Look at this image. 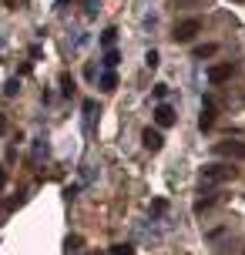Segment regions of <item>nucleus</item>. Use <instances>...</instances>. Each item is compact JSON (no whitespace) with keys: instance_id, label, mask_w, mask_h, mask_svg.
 Wrapping results in <instances>:
<instances>
[{"instance_id":"7ed1b4c3","label":"nucleus","mask_w":245,"mask_h":255,"mask_svg":"<svg viewBox=\"0 0 245 255\" xmlns=\"http://www.w3.org/2000/svg\"><path fill=\"white\" fill-rule=\"evenodd\" d=\"M215 154L242 161V158H245V141H219V144H215Z\"/></svg>"},{"instance_id":"6e6552de","label":"nucleus","mask_w":245,"mask_h":255,"mask_svg":"<svg viewBox=\"0 0 245 255\" xmlns=\"http://www.w3.org/2000/svg\"><path fill=\"white\" fill-rule=\"evenodd\" d=\"M61 91H64V98H74V91H78V81L71 74H64L61 77Z\"/></svg>"},{"instance_id":"a211bd4d","label":"nucleus","mask_w":245,"mask_h":255,"mask_svg":"<svg viewBox=\"0 0 245 255\" xmlns=\"http://www.w3.org/2000/svg\"><path fill=\"white\" fill-rule=\"evenodd\" d=\"M151 94H155V101H165V98H168V84H155Z\"/></svg>"},{"instance_id":"ddd939ff","label":"nucleus","mask_w":245,"mask_h":255,"mask_svg":"<svg viewBox=\"0 0 245 255\" xmlns=\"http://www.w3.org/2000/svg\"><path fill=\"white\" fill-rule=\"evenodd\" d=\"M212 205H215V198H198V202H195V212L202 215V212H208Z\"/></svg>"},{"instance_id":"f3484780","label":"nucleus","mask_w":245,"mask_h":255,"mask_svg":"<svg viewBox=\"0 0 245 255\" xmlns=\"http://www.w3.org/2000/svg\"><path fill=\"white\" fill-rule=\"evenodd\" d=\"M144 64H148V67L155 71L158 64H161V61H158V51H148V54H144Z\"/></svg>"},{"instance_id":"1a4fd4ad","label":"nucleus","mask_w":245,"mask_h":255,"mask_svg":"<svg viewBox=\"0 0 245 255\" xmlns=\"http://www.w3.org/2000/svg\"><path fill=\"white\" fill-rule=\"evenodd\" d=\"M215 51H219L215 44H202V47H195V57H198V61H205V57H212Z\"/></svg>"},{"instance_id":"2eb2a0df","label":"nucleus","mask_w":245,"mask_h":255,"mask_svg":"<svg viewBox=\"0 0 245 255\" xmlns=\"http://www.w3.org/2000/svg\"><path fill=\"white\" fill-rule=\"evenodd\" d=\"M115 64H118V51L108 47V54H104V67H115Z\"/></svg>"},{"instance_id":"20e7f679","label":"nucleus","mask_w":245,"mask_h":255,"mask_svg":"<svg viewBox=\"0 0 245 255\" xmlns=\"http://www.w3.org/2000/svg\"><path fill=\"white\" fill-rule=\"evenodd\" d=\"M141 141H144V148H148V151H161V148H165V138H161V131H158V128H144Z\"/></svg>"},{"instance_id":"423d86ee","label":"nucleus","mask_w":245,"mask_h":255,"mask_svg":"<svg viewBox=\"0 0 245 255\" xmlns=\"http://www.w3.org/2000/svg\"><path fill=\"white\" fill-rule=\"evenodd\" d=\"M232 74H235L232 64H215V67L208 71V81H212V84H222V81H229Z\"/></svg>"},{"instance_id":"6ab92c4d","label":"nucleus","mask_w":245,"mask_h":255,"mask_svg":"<svg viewBox=\"0 0 245 255\" xmlns=\"http://www.w3.org/2000/svg\"><path fill=\"white\" fill-rule=\"evenodd\" d=\"M78 249H81V239H78V235H71V239H67V252H78Z\"/></svg>"},{"instance_id":"f03ea898","label":"nucleus","mask_w":245,"mask_h":255,"mask_svg":"<svg viewBox=\"0 0 245 255\" xmlns=\"http://www.w3.org/2000/svg\"><path fill=\"white\" fill-rule=\"evenodd\" d=\"M198 30H202V20H198V17H188V20H181V24L175 27V34H171V37H175V44H188Z\"/></svg>"},{"instance_id":"39448f33","label":"nucleus","mask_w":245,"mask_h":255,"mask_svg":"<svg viewBox=\"0 0 245 255\" xmlns=\"http://www.w3.org/2000/svg\"><path fill=\"white\" fill-rule=\"evenodd\" d=\"M155 125H158V128H171V125H175V108H171V104H158Z\"/></svg>"},{"instance_id":"aec40b11","label":"nucleus","mask_w":245,"mask_h":255,"mask_svg":"<svg viewBox=\"0 0 245 255\" xmlns=\"http://www.w3.org/2000/svg\"><path fill=\"white\" fill-rule=\"evenodd\" d=\"M3 131H7V118L0 115V134H3Z\"/></svg>"},{"instance_id":"9d476101","label":"nucleus","mask_w":245,"mask_h":255,"mask_svg":"<svg viewBox=\"0 0 245 255\" xmlns=\"http://www.w3.org/2000/svg\"><path fill=\"white\" fill-rule=\"evenodd\" d=\"M115 40H118V30H115V27H108V30L101 34V47H115Z\"/></svg>"},{"instance_id":"412c9836","label":"nucleus","mask_w":245,"mask_h":255,"mask_svg":"<svg viewBox=\"0 0 245 255\" xmlns=\"http://www.w3.org/2000/svg\"><path fill=\"white\" fill-rule=\"evenodd\" d=\"M0 181H3V168H0Z\"/></svg>"},{"instance_id":"0eeeda50","label":"nucleus","mask_w":245,"mask_h":255,"mask_svg":"<svg viewBox=\"0 0 245 255\" xmlns=\"http://www.w3.org/2000/svg\"><path fill=\"white\" fill-rule=\"evenodd\" d=\"M212 125H215V108H212V101H205V108H202V118H198V128H202V131H208Z\"/></svg>"},{"instance_id":"f8f14e48","label":"nucleus","mask_w":245,"mask_h":255,"mask_svg":"<svg viewBox=\"0 0 245 255\" xmlns=\"http://www.w3.org/2000/svg\"><path fill=\"white\" fill-rule=\"evenodd\" d=\"M111 255H134V245L118 242V245H111Z\"/></svg>"},{"instance_id":"dca6fc26","label":"nucleus","mask_w":245,"mask_h":255,"mask_svg":"<svg viewBox=\"0 0 245 255\" xmlns=\"http://www.w3.org/2000/svg\"><path fill=\"white\" fill-rule=\"evenodd\" d=\"M151 212H155V215H165V212H168V202H165V198L151 202Z\"/></svg>"},{"instance_id":"4468645a","label":"nucleus","mask_w":245,"mask_h":255,"mask_svg":"<svg viewBox=\"0 0 245 255\" xmlns=\"http://www.w3.org/2000/svg\"><path fill=\"white\" fill-rule=\"evenodd\" d=\"M17 91H20V81H17V77H13V81H7V88H3V94H7V98H13Z\"/></svg>"},{"instance_id":"9b49d317","label":"nucleus","mask_w":245,"mask_h":255,"mask_svg":"<svg viewBox=\"0 0 245 255\" xmlns=\"http://www.w3.org/2000/svg\"><path fill=\"white\" fill-rule=\"evenodd\" d=\"M118 88V77L108 71V74H101V91H115Z\"/></svg>"},{"instance_id":"f257e3e1","label":"nucleus","mask_w":245,"mask_h":255,"mask_svg":"<svg viewBox=\"0 0 245 255\" xmlns=\"http://www.w3.org/2000/svg\"><path fill=\"white\" fill-rule=\"evenodd\" d=\"M239 171H235L232 165H208L202 168V181H208V185H219V181H232Z\"/></svg>"}]
</instances>
